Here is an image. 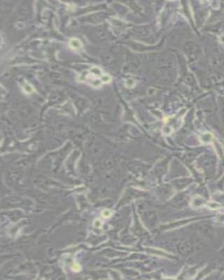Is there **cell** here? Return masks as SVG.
Wrapping results in <instances>:
<instances>
[{
	"label": "cell",
	"instance_id": "6da1fadb",
	"mask_svg": "<svg viewBox=\"0 0 224 280\" xmlns=\"http://www.w3.org/2000/svg\"><path fill=\"white\" fill-rule=\"evenodd\" d=\"M78 79L80 82L86 83L94 87L100 86L103 84L108 83L111 80L110 77L103 73L98 67H93L88 70L81 73Z\"/></svg>",
	"mask_w": 224,
	"mask_h": 280
},
{
	"label": "cell",
	"instance_id": "7a4b0ae2",
	"mask_svg": "<svg viewBox=\"0 0 224 280\" xmlns=\"http://www.w3.org/2000/svg\"><path fill=\"white\" fill-rule=\"evenodd\" d=\"M69 45H70L71 49H74V50H79L82 47V44L80 40H78V39H75V38L71 39L70 40V42H69Z\"/></svg>",
	"mask_w": 224,
	"mask_h": 280
}]
</instances>
